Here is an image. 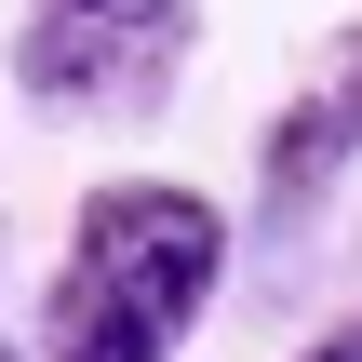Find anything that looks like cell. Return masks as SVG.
<instances>
[{"label":"cell","mask_w":362,"mask_h":362,"mask_svg":"<svg viewBox=\"0 0 362 362\" xmlns=\"http://www.w3.org/2000/svg\"><path fill=\"white\" fill-rule=\"evenodd\" d=\"M309 362H362V322H349V336H322V349H309Z\"/></svg>","instance_id":"3"},{"label":"cell","mask_w":362,"mask_h":362,"mask_svg":"<svg viewBox=\"0 0 362 362\" xmlns=\"http://www.w3.org/2000/svg\"><path fill=\"white\" fill-rule=\"evenodd\" d=\"M215 269H228V228H215L202 188H94L81 242H67V282L40 309V349L54 362H175Z\"/></svg>","instance_id":"1"},{"label":"cell","mask_w":362,"mask_h":362,"mask_svg":"<svg viewBox=\"0 0 362 362\" xmlns=\"http://www.w3.org/2000/svg\"><path fill=\"white\" fill-rule=\"evenodd\" d=\"M349 148H362V54L322 81V94H309V107H296V121H282V148H269V202L296 215V202H309V188L349 161Z\"/></svg>","instance_id":"2"}]
</instances>
